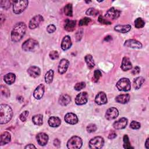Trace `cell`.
Returning a JSON list of instances; mask_svg holds the SVG:
<instances>
[{
	"instance_id": "1",
	"label": "cell",
	"mask_w": 149,
	"mask_h": 149,
	"mask_svg": "<svg viewBox=\"0 0 149 149\" xmlns=\"http://www.w3.org/2000/svg\"><path fill=\"white\" fill-rule=\"evenodd\" d=\"M26 28L27 27L24 23H17L11 31L10 37L12 41L16 42L21 40L26 33Z\"/></svg>"
},
{
	"instance_id": "26",
	"label": "cell",
	"mask_w": 149,
	"mask_h": 149,
	"mask_svg": "<svg viewBox=\"0 0 149 149\" xmlns=\"http://www.w3.org/2000/svg\"><path fill=\"white\" fill-rule=\"evenodd\" d=\"M71 101L70 97L68 94H62L60 96L58 102L62 106H66L68 105Z\"/></svg>"
},
{
	"instance_id": "13",
	"label": "cell",
	"mask_w": 149,
	"mask_h": 149,
	"mask_svg": "<svg viewBox=\"0 0 149 149\" xmlns=\"http://www.w3.org/2000/svg\"><path fill=\"white\" fill-rule=\"evenodd\" d=\"M65 122L70 125H75L77 123L79 119L77 115L73 113H67L64 118Z\"/></svg>"
},
{
	"instance_id": "35",
	"label": "cell",
	"mask_w": 149,
	"mask_h": 149,
	"mask_svg": "<svg viewBox=\"0 0 149 149\" xmlns=\"http://www.w3.org/2000/svg\"><path fill=\"white\" fill-rule=\"evenodd\" d=\"M1 94L8 98L10 96V91L8 89V88L5 86H3V85H1Z\"/></svg>"
},
{
	"instance_id": "46",
	"label": "cell",
	"mask_w": 149,
	"mask_h": 149,
	"mask_svg": "<svg viewBox=\"0 0 149 149\" xmlns=\"http://www.w3.org/2000/svg\"><path fill=\"white\" fill-rule=\"evenodd\" d=\"M98 20L100 23H102V24H106V25H109V24H111V22L106 20L105 19H104L102 16H100L98 17Z\"/></svg>"
},
{
	"instance_id": "50",
	"label": "cell",
	"mask_w": 149,
	"mask_h": 149,
	"mask_svg": "<svg viewBox=\"0 0 149 149\" xmlns=\"http://www.w3.org/2000/svg\"><path fill=\"white\" fill-rule=\"evenodd\" d=\"M54 145L55 146V147H59L60 145H61V141L59 139H55L54 141Z\"/></svg>"
},
{
	"instance_id": "9",
	"label": "cell",
	"mask_w": 149,
	"mask_h": 149,
	"mask_svg": "<svg viewBox=\"0 0 149 149\" xmlns=\"http://www.w3.org/2000/svg\"><path fill=\"white\" fill-rule=\"evenodd\" d=\"M120 14V10L115 8L114 7H112L107 11L105 15V16L108 19L114 20V19H118L119 17Z\"/></svg>"
},
{
	"instance_id": "20",
	"label": "cell",
	"mask_w": 149,
	"mask_h": 149,
	"mask_svg": "<svg viewBox=\"0 0 149 149\" xmlns=\"http://www.w3.org/2000/svg\"><path fill=\"white\" fill-rule=\"evenodd\" d=\"M27 73L30 76L33 78H36L38 77L41 74L40 69L36 66H33L30 67L27 69Z\"/></svg>"
},
{
	"instance_id": "36",
	"label": "cell",
	"mask_w": 149,
	"mask_h": 149,
	"mask_svg": "<svg viewBox=\"0 0 149 149\" xmlns=\"http://www.w3.org/2000/svg\"><path fill=\"white\" fill-rule=\"evenodd\" d=\"M123 140V147L125 148H126V149L133 148V147H132L131 146V144H130V143L129 141V137H128L127 135H126V134L124 135Z\"/></svg>"
},
{
	"instance_id": "39",
	"label": "cell",
	"mask_w": 149,
	"mask_h": 149,
	"mask_svg": "<svg viewBox=\"0 0 149 149\" xmlns=\"http://www.w3.org/2000/svg\"><path fill=\"white\" fill-rule=\"evenodd\" d=\"M90 22H91V19H90V18L85 17L82 18V19L79 21V25L80 26H86V25L90 23Z\"/></svg>"
},
{
	"instance_id": "42",
	"label": "cell",
	"mask_w": 149,
	"mask_h": 149,
	"mask_svg": "<svg viewBox=\"0 0 149 149\" xmlns=\"http://www.w3.org/2000/svg\"><path fill=\"white\" fill-rule=\"evenodd\" d=\"M86 130L88 133L94 132L97 130V126L94 123H90L87 126Z\"/></svg>"
},
{
	"instance_id": "23",
	"label": "cell",
	"mask_w": 149,
	"mask_h": 149,
	"mask_svg": "<svg viewBox=\"0 0 149 149\" xmlns=\"http://www.w3.org/2000/svg\"><path fill=\"white\" fill-rule=\"evenodd\" d=\"M131 29V26L129 24L126 25H116L114 27V30L119 33H126L129 31Z\"/></svg>"
},
{
	"instance_id": "22",
	"label": "cell",
	"mask_w": 149,
	"mask_h": 149,
	"mask_svg": "<svg viewBox=\"0 0 149 149\" xmlns=\"http://www.w3.org/2000/svg\"><path fill=\"white\" fill-rule=\"evenodd\" d=\"M11 140L10 134L8 132H3L1 135L0 138V145L3 146L9 143Z\"/></svg>"
},
{
	"instance_id": "2",
	"label": "cell",
	"mask_w": 149,
	"mask_h": 149,
	"mask_svg": "<svg viewBox=\"0 0 149 149\" xmlns=\"http://www.w3.org/2000/svg\"><path fill=\"white\" fill-rule=\"evenodd\" d=\"M13 111L10 106L7 104H1L0 106V124H6L12 118Z\"/></svg>"
},
{
	"instance_id": "17",
	"label": "cell",
	"mask_w": 149,
	"mask_h": 149,
	"mask_svg": "<svg viewBox=\"0 0 149 149\" xmlns=\"http://www.w3.org/2000/svg\"><path fill=\"white\" fill-rule=\"evenodd\" d=\"M127 124V119L126 118H121L119 120L115 121L113 124V127L116 130L123 129L126 127Z\"/></svg>"
},
{
	"instance_id": "44",
	"label": "cell",
	"mask_w": 149,
	"mask_h": 149,
	"mask_svg": "<svg viewBox=\"0 0 149 149\" xmlns=\"http://www.w3.org/2000/svg\"><path fill=\"white\" fill-rule=\"evenodd\" d=\"M140 126H141L140 123L135 120L132 121V122L130 124V127L133 129H139L140 127Z\"/></svg>"
},
{
	"instance_id": "41",
	"label": "cell",
	"mask_w": 149,
	"mask_h": 149,
	"mask_svg": "<svg viewBox=\"0 0 149 149\" xmlns=\"http://www.w3.org/2000/svg\"><path fill=\"white\" fill-rule=\"evenodd\" d=\"M85 87H86V83L84 81H81V82L77 83L74 85V88L76 91H80V90H82L83 88H84Z\"/></svg>"
},
{
	"instance_id": "5",
	"label": "cell",
	"mask_w": 149,
	"mask_h": 149,
	"mask_svg": "<svg viewBox=\"0 0 149 149\" xmlns=\"http://www.w3.org/2000/svg\"><path fill=\"white\" fill-rule=\"evenodd\" d=\"M116 86L120 91H128L131 88L130 81L128 78H122L118 81Z\"/></svg>"
},
{
	"instance_id": "14",
	"label": "cell",
	"mask_w": 149,
	"mask_h": 149,
	"mask_svg": "<svg viewBox=\"0 0 149 149\" xmlns=\"http://www.w3.org/2000/svg\"><path fill=\"white\" fill-rule=\"evenodd\" d=\"M69 65V62L66 59H62L59 62V65H58V73L61 74H62L65 73Z\"/></svg>"
},
{
	"instance_id": "45",
	"label": "cell",
	"mask_w": 149,
	"mask_h": 149,
	"mask_svg": "<svg viewBox=\"0 0 149 149\" xmlns=\"http://www.w3.org/2000/svg\"><path fill=\"white\" fill-rule=\"evenodd\" d=\"M28 115H29V111H24L20 113V115H19V118L22 122H24L26 120Z\"/></svg>"
},
{
	"instance_id": "40",
	"label": "cell",
	"mask_w": 149,
	"mask_h": 149,
	"mask_svg": "<svg viewBox=\"0 0 149 149\" xmlns=\"http://www.w3.org/2000/svg\"><path fill=\"white\" fill-rule=\"evenodd\" d=\"M102 76V73L101 72L98 70L97 69L94 72V77H93V80L94 82H97L98 81V80L100 79V78Z\"/></svg>"
},
{
	"instance_id": "3",
	"label": "cell",
	"mask_w": 149,
	"mask_h": 149,
	"mask_svg": "<svg viewBox=\"0 0 149 149\" xmlns=\"http://www.w3.org/2000/svg\"><path fill=\"white\" fill-rule=\"evenodd\" d=\"M28 1H15L13 2V11L15 14L22 13L28 6Z\"/></svg>"
},
{
	"instance_id": "8",
	"label": "cell",
	"mask_w": 149,
	"mask_h": 149,
	"mask_svg": "<svg viewBox=\"0 0 149 149\" xmlns=\"http://www.w3.org/2000/svg\"><path fill=\"white\" fill-rule=\"evenodd\" d=\"M44 20L43 17L40 15H38L35 16H34L29 22V27L30 29H35L37 28L39 25L41 24V22H42Z\"/></svg>"
},
{
	"instance_id": "32",
	"label": "cell",
	"mask_w": 149,
	"mask_h": 149,
	"mask_svg": "<svg viewBox=\"0 0 149 149\" xmlns=\"http://www.w3.org/2000/svg\"><path fill=\"white\" fill-rule=\"evenodd\" d=\"M54 71L51 69L49 70L45 75V81L47 84H51L54 78Z\"/></svg>"
},
{
	"instance_id": "37",
	"label": "cell",
	"mask_w": 149,
	"mask_h": 149,
	"mask_svg": "<svg viewBox=\"0 0 149 149\" xmlns=\"http://www.w3.org/2000/svg\"><path fill=\"white\" fill-rule=\"evenodd\" d=\"M12 1H4V0H2L0 1V5H1V7L2 8H3V9H8V8H10L11 4H12Z\"/></svg>"
},
{
	"instance_id": "16",
	"label": "cell",
	"mask_w": 149,
	"mask_h": 149,
	"mask_svg": "<svg viewBox=\"0 0 149 149\" xmlns=\"http://www.w3.org/2000/svg\"><path fill=\"white\" fill-rule=\"evenodd\" d=\"M95 102L98 105L105 104L108 102L106 94L102 91L98 93L95 96Z\"/></svg>"
},
{
	"instance_id": "30",
	"label": "cell",
	"mask_w": 149,
	"mask_h": 149,
	"mask_svg": "<svg viewBox=\"0 0 149 149\" xmlns=\"http://www.w3.org/2000/svg\"><path fill=\"white\" fill-rule=\"evenodd\" d=\"M84 59H85V61L87 65L88 68L90 69H93L95 66V62L94 61L92 55L90 54H87L85 56Z\"/></svg>"
},
{
	"instance_id": "25",
	"label": "cell",
	"mask_w": 149,
	"mask_h": 149,
	"mask_svg": "<svg viewBox=\"0 0 149 149\" xmlns=\"http://www.w3.org/2000/svg\"><path fill=\"white\" fill-rule=\"evenodd\" d=\"M48 123L51 127H58L61 123V120L56 116H51L49 118Z\"/></svg>"
},
{
	"instance_id": "21",
	"label": "cell",
	"mask_w": 149,
	"mask_h": 149,
	"mask_svg": "<svg viewBox=\"0 0 149 149\" xmlns=\"http://www.w3.org/2000/svg\"><path fill=\"white\" fill-rule=\"evenodd\" d=\"M132 68V64L127 57H123L121 64V69L123 71H127Z\"/></svg>"
},
{
	"instance_id": "52",
	"label": "cell",
	"mask_w": 149,
	"mask_h": 149,
	"mask_svg": "<svg viewBox=\"0 0 149 149\" xmlns=\"http://www.w3.org/2000/svg\"><path fill=\"white\" fill-rule=\"evenodd\" d=\"M81 33H83L82 30H79V31L76 33V34H79L78 36H76V39H77V41L80 40V38H81V36H80V34H81Z\"/></svg>"
},
{
	"instance_id": "48",
	"label": "cell",
	"mask_w": 149,
	"mask_h": 149,
	"mask_svg": "<svg viewBox=\"0 0 149 149\" xmlns=\"http://www.w3.org/2000/svg\"><path fill=\"white\" fill-rule=\"evenodd\" d=\"M140 69L139 66H136L133 68V69L132 70V74L133 75H136V74H137L140 73Z\"/></svg>"
},
{
	"instance_id": "7",
	"label": "cell",
	"mask_w": 149,
	"mask_h": 149,
	"mask_svg": "<svg viewBox=\"0 0 149 149\" xmlns=\"http://www.w3.org/2000/svg\"><path fill=\"white\" fill-rule=\"evenodd\" d=\"M104 144V140L101 136H96L89 141V148L91 149L101 148Z\"/></svg>"
},
{
	"instance_id": "38",
	"label": "cell",
	"mask_w": 149,
	"mask_h": 149,
	"mask_svg": "<svg viewBox=\"0 0 149 149\" xmlns=\"http://www.w3.org/2000/svg\"><path fill=\"white\" fill-rule=\"evenodd\" d=\"M98 12H99L98 10H97L96 9L93 8H90L86 10V14L89 16H96L98 14Z\"/></svg>"
},
{
	"instance_id": "33",
	"label": "cell",
	"mask_w": 149,
	"mask_h": 149,
	"mask_svg": "<svg viewBox=\"0 0 149 149\" xmlns=\"http://www.w3.org/2000/svg\"><path fill=\"white\" fill-rule=\"evenodd\" d=\"M64 13L65 15L68 16H73V9H72V5L71 3L67 4L64 7Z\"/></svg>"
},
{
	"instance_id": "12",
	"label": "cell",
	"mask_w": 149,
	"mask_h": 149,
	"mask_svg": "<svg viewBox=\"0 0 149 149\" xmlns=\"http://www.w3.org/2000/svg\"><path fill=\"white\" fill-rule=\"evenodd\" d=\"M124 46L132 48H141L142 44L139 41L134 39H129L125 41Z\"/></svg>"
},
{
	"instance_id": "15",
	"label": "cell",
	"mask_w": 149,
	"mask_h": 149,
	"mask_svg": "<svg viewBox=\"0 0 149 149\" xmlns=\"http://www.w3.org/2000/svg\"><path fill=\"white\" fill-rule=\"evenodd\" d=\"M45 87L43 84H39L34 90L33 93V96L36 100H40L44 93Z\"/></svg>"
},
{
	"instance_id": "29",
	"label": "cell",
	"mask_w": 149,
	"mask_h": 149,
	"mask_svg": "<svg viewBox=\"0 0 149 149\" xmlns=\"http://www.w3.org/2000/svg\"><path fill=\"white\" fill-rule=\"evenodd\" d=\"M144 81H145L144 78L142 76H139V77H136L133 80L134 88L136 90L139 89L141 87V86L143 85V84L144 83Z\"/></svg>"
},
{
	"instance_id": "6",
	"label": "cell",
	"mask_w": 149,
	"mask_h": 149,
	"mask_svg": "<svg viewBox=\"0 0 149 149\" xmlns=\"http://www.w3.org/2000/svg\"><path fill=\"white\" fill-rule=\"evenodd\" d=\"M38 47V42L33 38H29L26 40L22 44V49L24 51H33Z\"/></svg>"
},
{
	"instance_id": "31",
	"label": "cell",
	"mask_w": 149,
	"mask_h": 149,
	"mask_svg": "<svg viewBox=\"0 0 149 149\" xmlns=\"http://www.w3.org/2000/svg\"><path fill=\"white\" fill-rule=\"evenodd\" d=\"M32 121L34 125L41 126L43 123V116L41 114H37L32 117Z\"/></svg>"
},
{
	"instance_id": "47",
	"label": "cell",
	"mask_w": 149,
	"mask_h": 149,
	"mask_svg": "<svg viewBox=\"0 0 149 149\" xmlns=\"http://www.w3.org/2000/svg\"><path fill=\"white\" fill-rule=\"evenodd\" d=\"M56 30V27L54 24H49L47 27V31L48 33H52Z\"/></svg>"
},
{
	"instance_id": "10",
	"label": "cell",
	"mask_w": 149,
	"mask_h": 149,
	"mask_svg": "<svg viewBox=\"0 0 149 149\" xmlns=\"http://www.w3.org/2000/svg\"><path fill=\"white\" fill-rule=\"evenodd\" d=\"M118 115L119 111L118 109L115 107H111L107 109L105 116L107 120H111L116 118Z\"/></svg>"
},
{
	"instance_id": "4",
	"label": "cell",
	"mask_w": 149,
	"mask_h": 149,
	"mask_svg": "<svg viewBox=\"0 0 149 149\" xmlns=\"http://www.w3.org/2000/svg\"><path fill=\"white\" fill-rule=\"evenodd\" d=\"M83 144L82 139L76 136L72 137L67 142V147L69 149L80 148Z\"/></svg>"
},
{
	"instance_id": "49",
	"label": "cell",
	"mask_w": 149,
	"mask_h": 149,
	"mask_svg": "<svg viewBox=\"0 0 149 149\" xmlns=\"http://www.w3.org/2000/svg\"><path fill=\"white\" fill-rule=\"evenodd\" d=\"M117 136V134L114 132H111L108 136L109 139H113Z\"/></svg>"
},
{
	"instance_id": "53",
	"label": "cell",
	"mask_w": 149,
	"mask_h": 149,
	"mask_svg": "<svg viewBox=\"0 0 149 149\" xmlns=\"http://www.w3.org/2000/svg\"><path fill=\"white\" fill-rule=\"evenodd\" d=\"M148 143H149V139L147 138V140H146V143H145V147H146V148L147 149H148V148H149V147H148Z\"/></svg>"
},
{
	"instance_id": "28",
	"label": "cell",
	"mask_w": 149,
	"mask_h": 149,
	"mask_svg": "<svg viewBox=\"0 0 149 149\" xmlns=\"http://www.w3.org/2000/svg\"><path fill=\"white\" fill-rule=\"evenodd\" d=\"M16 79V76L13 73H8L6 74H5L3 77V80L4 81L8 84H12L15 81Z\"/></svg>"
},
{
	"instance_id": "55",
	"label": "cell",
	"mask_w": 149,
	"mask_h": 149,
	"mask_svg": "<svg viewBox=\"0 0 149 149\" xmlns=\"http://www.w3.org/2000/svg\"><path fill=\"white\" fill-rule=\"evenodd\" d=\"M87 3H89V2H90L91 1H86Z\"/></svg>"
},
{
	"instance_id": "24",
	"label": "cell",
	"mask_w": 149,
	"mask_h": 149,
	"mask_svg": "<svg viewBox=\"0 0 149 149\" xmlns=\"http://www.w3.org/2000/svg\"><path fill=\"white\" fill-rule=\"evenodd\" d=\"M130 100V95L128 94H120L118 95L115 98V101L120 104H125L127 103Z\"/></svg>"
},
{
	"instance_id": "11",
	"label": "cell",
	"mask_w": 149,
	"mask_h": 149,
	"mask_svg": "<svg viewBox=\"0 0 149 149\" xmlns=\"http://www.w3.org/2000/svg\"><path fill=\"white\" fill-rule=\"evenodd\" d=\"M88 101V94L86 92H81L77 95L75 98V103L77 105L86 104Z\"/></svg>"
},
{
	"instance_id": "18",
	"label": "cell",
	"mask_w": 149,
	"mask_h": 149,
	"mask_svg": "<svg viewBox=\"0 0 149 149\" xmlns=\"http://www.w3.org/2000/svg\"><path fill=\"white\" fill-rule=\"evenodd\" d=\"M36 139L40 146H44L46 145L48 141V136L45 133H40L36 136Z\"/></svg>"
},
{
	"instance_id": "27",
	"label": "cell",
	"mask_w": 149,
	"mask_h": 149,
	"mask_svg": "<svg viewBox=\"0 0 149 149\" xmlns=\"http://www.w3.org/2000/svg\"><path fill=\"white\" fill-rule=\"evenodd\" d=\"M76 20H72L69 19H66L65 23V29L68 31H72L76 26Z\"/></svg>"
},
{
	"instance_id": "54",
	"label": "cell",
	"mask_w": 149,
	"mask_h": 149,
	"mask_svg": "<svg viewBox=\"0 0 149 149\" xmlns=\"http://www.w3.org/2000/svg\"><path fill=\"white\" fill-rule=\"evenodd\" d=\"M112 40V37H111L110 36H107V37L104 38V40L106 41H109V40Z\"/></svg>"
},
{
	"instance_id": "43",
	"label": "cell",
	"mask_w": 149,
	"mask_h": 149,
	"mask_svg": "<svg viewBox=\"0 0 149 149\" xmlns=\"http://www.w3.org/2000/svg\"><path fill=\"white\" fill-rule=\"evenodd\" d=\"M49 56L51 59L55 60L59 58V54L57 51H52L49 52Z\"/></svg>"
},
{
	"instance_id": "34",
	"label": "cell",
	"mask_w": 149,
	"mask_h": 149,
	"mask_svg": "<svg viewBox=\"0 0 149 149\" xmlns=\"http://www.w3.org/2000/svg\"><path fill=\"white\" fill-rule=\"evenodd\" d=\"M145 25L144 20L141 17H137L134 20V26L137 29L143 28Z\"/></svg>"
},
{
	"instance_id": "19",
	"label": "cell",
	"mask_w": 149,
	"mask_h": 149,
	"mask_svg": "<svg viewBox=\"0 0 149 149\" xmlns=\"http://www.w3.org/2000/svg\"><path fill=\"white\" fill-rule=\"evenodd\" d=\"M72 44V40L70 36H65L62 40L61 48L64 51L68 50L71 47Z\"/></svg>"
},
{
	"instance_id": "51",
	"label": "cell",
	"mask_w": 149,
	"mask_h": 149,
	"mask_svg": "<svg viewBox=\"0 0 149 149\" xmlns=\"http://www.w3.org/2000/svg\"><path fill=\"white\" fill-rule=\"evenodd\" d=\"M26 149H29V148H36V147L32 144H27L25 147H24Z\"/></svg>"
}]
</instances>
